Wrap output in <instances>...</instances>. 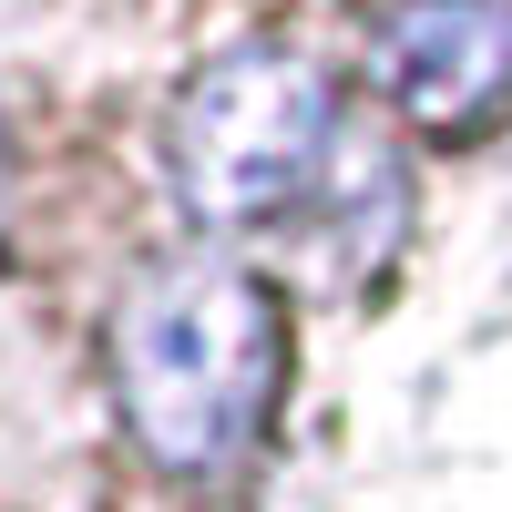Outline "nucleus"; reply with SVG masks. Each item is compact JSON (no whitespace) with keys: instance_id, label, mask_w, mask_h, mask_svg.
Masks as SVG:
<instances>
[{"instance_id":"nucleus-3","label":"nucleus","mask_w":512,"mask_h":512,"mask_svg":"<svg viewBox=\"0 0 512 512\" xmlns=\"http://www.w3.org/2000/svg\"><path fill=\"white\" fill-rule=\"evenodd\" d=\"M369 82L410 134H482L512 113V0H390L369 21Z\"/></svg>"},{"instance_id":"nucleus-2","label":"nucleus","mask_w":512,"mask_h":512,"mask_svg":"<svg viewBox=\"0 0 512 512\" xmlns=\"http://www.w3.org/2000/svg\"><path fill=\"white\" fill-rule=\"evenodd\" d=\"M349 103L318 52L297 41H236L175 103V195L216 236H287L349 175Z\"/></svg>"},{"instance_id":"nucleus-1","label":"nucleus","mask_w":512,"mask_h":512,"mask_svg":"<svg viewBox=\"0 0 512 512\" xmlns=\"http://www.w3.org/2000/svg\"><path fill=\"white\" fill-rule=\"evenodd\" d=\"M287 308L236 256H164L113 308V410L175 482H226L277 420Z\"/></svg>"}]
</instances>
